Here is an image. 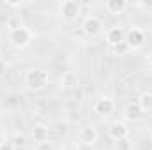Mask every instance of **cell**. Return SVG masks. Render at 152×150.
I'll list each match as a JSON object with an SVG mask.
<instances>
[{"mask_svg": "<svg viewBox=\"0 0 152 150\" xmlns=\"http://www.w3.org/2000/svg\"><path fill=\"white\" fill-rule=\"evenodd\" d=\"M32 39H34V32L27 25H16V27L9 28V32H7V42L16 50L28 48Z\"/></svg>", "mask_w": 152, "mask_h": 150, "instance_id": "1", "label": "cell"}, {"mask_svg": "<svg viewBox=\"0 0 152 150\" xmlns=\"http://www.w3.org/2000/svg\"><path fill=\"white\" fill-rule=\"evenodd\" d=\"M50 81V76L44 69H39V67H32L25 73V87L27 90L30 92H39L42 88H46Z\"/></svg>", "mask_w": 152, "mask_h": 150, "instance_id": "2", "label": "cell"}, {"mask_svg": "<svg viewBox=\"0 0 152 150\" xmlns=\"http://www.w3.org/2000/svg\"><path fill=\"white\" fill-rule=\"evenodd\" d=\"M58 14L66 21H75L76 18L81 14V5L76 0H64L58 5Z\"/></svg>", "mask_w": 152, "mask_h": 150, "instance_id": "3", "label": "cell"}, {"mask_svg": "<svg viewBox=\"0 0 152 150\" xmlns=\"http://www.w3.org/2000/svg\"><path fill=\"white\" fill-rule=\"evenodd\" d=\"M126 42L129 44L131 50H140L145 44V34L140 28H131L126 32Z\"/></svg>", "mask_w": 152, "mask_h": 150, "instance_id": "4", "label": "cell"}, {"mask_svg": "<svg viewBox=\"0 0 152 150\" xmlns=\"http://www.w3.org/2000/svg\"><path fill=\"white\" fill-rule=\"evenodd\" d=\"M83 32L87 34V36H97V34H101V30H103V21L97 18V16H87L85 20H83Z\"/></svg>", "mask_w": 152, "mask_h": 150, "instance_id": "5", "label": "cell"}, {"mask_svg": "<svg viewBox=\"0 0 152 150\" xmlns=\"http://www.w3.org/2000/svg\"><path fill=\"white\" fill-rule=\"evenodd\" d=\"M108 136H110V140H113V141H118V140H124V138H127L129 136V127L124 124V122H113V124H110V127H108Z\"/></svg>", "mask_w": 152, "mask_h": 150, "instance_id": "6", "label": "cell"}, {"mask_svg": "<svg viewBox=\"0 0 152 150\" xmlns=\"http://www.w3.org/2000/svg\"><path fill=\"white\" fill-rule=\"evenodd\" d=\"M113 110H115V103L108 95H103L94 103V113H97V115H110Z\"/></svg>", "mask_w": 152, "mask_h": 150, "instance_id": "7", "label": "cell"}, {"mask_svg": "<svg viewBox=\"0 0 152 150\" xmlns=\"http://www.w3.org/2000/svg\"><path fill=\"white\" fill-rule=\"evenodd\" d=\"M97 129L94 125H85L80 129L78 133V138H80V143H87V145H94L97 141Z\"/></svg>", "mask_w": 152, "mask_h": 150, "instance_id": "8", "label": "cell"}, {"mask_svg": "<svg viewBox=\"0 0 152 150\" xmlns=\"http://www.w3.org/2000/svg\"><path fill=\"white\" fill-rule=\"evenodd\" d=\"M104 37H106V42L110 46H115V44L126 41V30H124V27H112L106 30Z\"/></svg>", "mask_w": 152, "mask_h": 150, "instance_id": "9", "label": "cell"}, {"mask_svg": "<svg viewBox=\"0 0 152 150\" xmlns=\"http://www.w3.org/2000/svg\"><path fill=\"white\" fill-rule=\"evenodd\" d=\"M78 83H80V78H78V74H76L75 71H64L62 76H60V79H58V85L62 88H66V90L76 88Z\"/></svg>", "mask_w": 152, "mask_h": 150, "instance_id": "10", "label": "cell"}, {"mask_svg": "<svg viewBox=\"0 0 152 150\" xmlns=\"http://www.w3.org/2000/svg\"><path fill=\"white\" fill-rule=\"evenodd\" d=\"M127 7H129V4L126 2V0H106L104 2V9L110 12V14H124L126 11H127Z\"/></svg>", "mask_w": 152, "mask_h": 150, "instance_id": "11", "label": "cell"}, {"mask_svg": "<svg viewBox=\"0 0 152 150\" xmlns=\"http://www.w3.org/2000/svg\"><path fill=\"white\" fill-rule=\"evenodd\" d=\"M124 117H126V120H129V122H138V120L143 117V111H142V108L138 106V103H129V104L126 106V110H124Z\"/></svg>", "mask_w": 152, "mask_h": 150, "instance_id": "12", "label": "cell"}, {"mask_svg": "<svg viewBox=\"0 0 152 150\" xmlns=\"http://www.w3.org/2000/svg\"><path fill=\"white\" fill-rule=\"evenodd\" d=\"M48 136H50V131H48V127L42 125V124L34 125V129H32V133H30V138H32V141H34L36 145H37V143H42V141H48Z\"/></svg>", "mask_w": 152, "mask_h": 150, "instance_id": "13", "label": "cell"}, {"mask_svg": "<svg viewBox=\"0 0 152 150\" xmlns=\"http://www.w3.org/2000/svg\"><path fill=\"white\" fill-rule=\"evenodd\" d=\"M138 106L142 108V111L147 113V111H152V92H143L140 97H138Z\"/></svg>", "mask_w": 152, "mask_h": 150, "instance_id": "14", "label": "cell"}, {"mask_svg": "<svg viewBox=\"0 0 152 150\" xmlns=\"http://www.w3.org/2000/svg\"><path fill=\"white\" fill-rule=\"evenodd\" d=\"M129 51H131V48H129V44H127L126 41L112 46V55H113V57H126Z\"/></svg>", "mask_w": 152, "mask_h": 150, "instance_id": "15", "label": "cell"}, {"mask_svg": "<svg viewBox=\"0 0 152 150\" xmlns=\"http://www.w3.org/2000/svg\"><path fill=\"white\" fill-rule=\"evenodd\" d=\"M115 149L117 150H133V141L129 138L118 140V141H115Z\"/></svg>", "mask_w": 152, "mask_h": 150, "instance_id": "16", "label": "cell"}, {"mask_svg": "<svg viewBox=\"0 0 152 150\" xmlns=\"http://www.w3.org/2000/svg\"><path fill=\"white\" fill-rule=\"evenodd\" d=\"M36 150H55V147L51 145V141H42V143H37L36 145Z\"/></svg>", "mask_w": 152, "mask_h": 150, "instance_id": "17", "label": "cell"}, {"mask_svg": "<svg viewBox=\"0 0 152 150\" xmlns=\"http://www.w3.org/2000/svg\"><path fill=\"white\" fill-rule=\"evenodd\" d=\"M0 150H16V145L12 141H0Z\"/></svg>", "mask_w": 152, "mask_h": 150, "instance_id": "18", "label": "cell"}, {"mask_svg": "<svg viewBox=\"0 0 152 150\" xmlns=\"http://www.w3.org/2000/svg\"><path fill=\"white\" fill-rule=\"evenodd\" d=\"M4 4H5L7 7H21V5H23V2H21V0H16V2H11V0H5Z\"/></svg>", "mask_w": 152, "mask_h": 150, "instance_id": "19", "label": "cell"}, {"mask_svg": "<svg viewBox=\"0 0 152 150\" xmlns=\"http://www.w3.org/2000/svg\"><path fill=\"white\" fill-rule=\"evenodd\" d=\"M76 150H94V145H87V143H78Z\"/></svg>", "mask_w": 152, "mask_h": 150, "instance_id": "20", "label": "cell"}, {"mask_svg": "<svg viewBox=\"0 0 152 150\" xmlns=\"http://www.w3.org/2000/svg\"><path fill=\"white\" fill-rule=\"evenodd\" d=\"M138 7H142V9L151 11V12H152V4H138Z\"/></svg>", "mask_w": 152, "mask_h": 150, "instance_id": "21", "label": "cell"}, {"mask_svg": "<svg viewBox=\"0 0 152 150\" xmlns=\"http://www.w3.org/2000/svg\"><path fill=\"white\" fill-rule=\"evenodd\" d=\"M147 62H149V66L152 67V51L149 53V55H147Z\"/></svg>", "mask_w": 152, "mask_h": 150, "instance_id": "22", "label": "cell"}, {"mask_svg": "<svg viewBox=\"0 0 152 150\" xmlns=\"http://www.w3.org/2000/svg\"><path fill=\"white\" fill-rule=\"evenodd\" d=\"M0 64H2V50H0Z\"/></svg>", "mask_w": 152, "mask_h": 150, "instance_id": "23", "label": "cell"}]
</instances>
